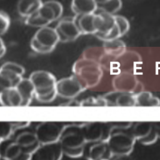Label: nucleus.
Masks as SVG:
<instances>
[{"mask_svg":"<svg viewBox=\"0 0 160 160\" xmlns=\"http://www.w3.org/2000/svg\"><path fill=\"white\" fill-rule=\"evenodd\" d=\"M82 125L71 124L64 126L59 142L64 154L69 158H78L84 155L87 142Z\"/></svg>","mask_w":160,"mask_h":160,"instance_id":"nucleus-1","label":"nucleus"},{"mask_svg":"<svg viewBox=\"0 0 160 160\" xmlns=\"http://www.w3.org/2000/svg\"><path fill=\"white\" fill-rule=\"evenodd\" d=\"M34 89V97L40 102L49 103L58 96L56 77L50 72L38 70L29 77Z\"/></svg>","mask_w":160,"mask_h":160,"instance_id":"nucleus-2","label":"nucleus"},{"mask_svg":"<svg viewBox=\"0 0 160 160\" xmlns=\"http://www.w3.org/2000/svg\"><path fill=\"white\" fill-rule=\"evenodd\" d=\"M72 70L74 75L86 88L96 86L99 83L102 76L100 64L92 59H79L74 63Z\"/></svg>","mask_w":160,"mask_h":160,"instance_id":"nucleus-3","label":"nucleus"},{"mask_svg":"<svg viewBox=\"0 0 160 160\" xmlns=\"http://www.w3.org/2000/svg\"><path fill=\"white\" fill-rule=\"evenodd\" d=\"M59 42L55 28L45 26L40 28L31 40L30 46L36 52L48 54L52 52Z\"/></svg>","mask_w":160,"mask_h":160,"instance_id":"nucleus-4","label":"nucleus"},{"mask_svg":"<svg viewBox=\"0 0 160 160\" xmlns=\"http://www.w3.org/2000/svg\"><path fill=\"white\" fill-rule=\"evenodd\" d=\"M136 141L131 132H127L122 129L112 131L107 141L114 156L130 155L134 149Z\"/></svg>","mask_w":160,"mask_h":160,"instance_id":"nucleus-5","label":"nucleus"},{"mask_svg":"<svg viewBox=\"0 0 160 160\" xmlns=\"http://www.w3.org/2000/svg\"><path fill=\"white\" fill-rule=\"evenodd\" d=\"M24 68L14 62L4 63L0 69L1 89L14 88L24 78Z\"/></svg>","mask_w":160,"mask_h":160,"instance_id":"nucleus-6","label":"nucleus"},{"mask_svg":"<svg viewBox=\"0 0 160 160\" xmlns=\"http://www.w3.org/2000/svg\"><path fill=\"white\" fill-rule=\"evenodd\" d=\"M82 128L87 143L107 141L112 132L111 123L102 122L83 123Z\"/></svg>","mask_w":160,"mask_h":160,"instance_id":"nucleus-7","label":"nucleus"},{"mask_svg":"<svg viewBox=\"0 0 160 160\" xmlns=\"http://www.w3.org/2000/svg\"><path fill=\"white\" fill-rule=\"evenodd\" d=\"M64 126L56 122H42L36 126L34 132L41 144L54 143L59 141Z\"/></svg>","mask_w":160,"mask_h":160,"instance_id":"nucleus-8","label":"nucleus"},{"mask_svg":"<svg viewBox=\"0 0 160 160\" xmlns=\"http://www.w3.org/2000/svg\"><path fill=\"white\" fill-rule=\"evenodd\" d=\"M86 88L74 76L63 78L57 81V94L64 99H73Z\"/></svg>","mask_w":160,"mask_h":160,"instance_id":"nucleus-9","label":"nucleus"},{"mask_svg":"<svg viewBox=\"0 0 160 160\" xmlns=\"http://www.w3.org/2000/svg\"><path fill=\"white\" fill-rule=\"evenodd\" d=\"M59 42H67L76 40L82 35L74 16H66L59 21L56 28Z\"/></svg>","mask_w":160,"mask_h":160,"instance_id":"nucleus-10","label":"nucleus"},{"mask_svg":"<svg viewBox=\"0 0 160 160\" xmlns=\"http://www.w3.org/2000/svg\"><path fill=\"white\" fill-rule=\"evenodd\" d=\"M131 133L136 141L144 146L152 145L159 139L154 122H152L136 123L132 128Z\"/></svg>","mask_w":160,"mask_h":160,"instance_id":"nucleus-11","label":"nucleus"},{"mask_svg":"<svg viewBox=\"0 0 160 160\" xmlns=\"http://www.w3.org/2000/svg\"><path fill=\"white\" fill-rule=\"evenodd\" d=\"M74 18L82 35L95 34L102 24V18L99 13L75 14Z\"/></svg>","mask_w":160,"mask_h":160,"instance_id":"nucleus-12","label":"nucleus"},{"mask_svg":"<svg viewBox=\"0 0 160 160\" xmlns=\"http://www.w3.org/2000/svg\"><path fill=\"white\" fill-rule=\"evenodd\" d=\"M0 154L4 160H31L32 154L23 151L21 147L10 139L0 142Z\"/></svg>","mask_w":160,"mask_h":160,"instance_id":"nucleus-13","label":"nucleus"},{"mask_svg":"<svg viewBox=\"0 0 160 160\" xmlns=\"http://www.w3.org/2000/svg\"><path fill=\"white\" fill-rule=\"evenodd\" d=\"M84 154L88 160H111L114 157L107 141L87 143Z\"/></svg>","mask_w":160,"mask_h":160,"instance_id":"nucleus-14","label":"nucleus"},{"mask_svg":"<svg viewBox=\"0 0 160 160\" xmlns=\"http://www.w3.org/2000/svg\"><path fill=\"white\" fill-rule=\"evenodd\" d=\"M63 155L59 142L41 144L32 153L31 160H61Z\"/></svg>","mask_w":160,"mask_h":160,"instance_id":"nucleus-15","label":"nucleus"},{"mask_svg":"<svg viewBox=\"0 0 160 160\" xmlns=\"http://www.w3.org/2000/svg\"><path fill=\"white\" fill-rule=\"evenodd\" d=\"M140 83L135 76L131 73L123 72L114 78L113 86L116 91L136 94L141 91Z\"/></svg>","mask_w":160,"mask_h":160,"instance_id":"nucleus-16","label":"nucleus"},{"mask_svg":"<svg viewBox=\"0 0 160 160\" xmlns=\"http://www.w3.org/2000/svg\"><path fill=\"white\" fill-rule=\"evenodd\" d=\"M38 12L41 16L51 23L60 18L62 14L63 8L59 2L50 0L43 2Z\"/></svg>","mask_w":160,"mask_h":160,"instance_id":"nucleus-17","label":"nucleus"},{"mask_svg":"<svg viewBox=\"0 0 160 160\" xmlns=\"http://www.w3.org/2000/svg\"><path fill=\"white\" fill-rule=\"evenodd\" d=\"M16 142L21 147L24 151L32 154L41 145L35 132L25 131L18 134Z\"/></svg>","mask_w":160,"mask_h":160,"instance_id":"nucleus-18","label":"nucleus"},{"mask_svg":"<svg viewBox=\"0 0 160 160\" xmlns=\"http://www.w3.org/2000/svg\"><path fill=\"white\" fill-rule=\"evenodd\" d=\"M0 102L4 106H22V98L16 88L1 89Z\"/></svg>","mask_w":160,"mask_h":160,"instance_id":"nucleus-19","label":"nucleus"},{"mask_svg":"<svg viewBox=\"0 0 160 160\" xmlns=\"http://www.w3.org/2000/svg\"><path fill=\"white\" fill-rule=\"evenodd\" d=\"M22 98V106H29L34 97V89L29 78H23L16 87Z\"/></svg>","mask_w":160,"mask_h":160,"instance_id":"nucleus-20","label":"nucleus"},{"mask_svg":"<svg viewBox=\"0 0 160 160\" xmlns=\"http://www.w3.org/2000/svg\"><path fill=\"white\" fill-rule=\"evenodd\" d=\"M42 4L41 0H19L17 11L21 16L25 18L36 12Z\"/></svg>","mask_w":160,"mask_h":160,"instance_id":"nucleus-21","label":"nucleus"},{"mask_svg":"<svg viewBox=\"0 0 160 160\" xmlns=\"http://www.w3.org/2000/svg\"><path fill=\"white\" fill-rule=\"evenodd\" d=\"M71 8L72 12L78 15L94 13L97 11L94 0H72Z\"/></svg>","mask_w":160,"mask_h":160,"instance_id":"nucleus-22","label":"nucleus"},{"mask_svg":"<svg viewBox=\"0 0 160 160\" xmlns=\"http://www.w3.org/2000/svg\"><path fill=\"white\" fill-rule=\"evenodd\" d=\"M136 106H158L160 99L151 92L141 91L135 94Z\"/></svg>","mask_w":160,"mask_h":160,"instance_id":"nucleus-23","label":"nucleus"},{"mask_svg":"<svg viewBox=\"0 0 160 160\" xmlns=\"http://www.w3.org/2000/svg\"><path fill=\"white\" fill-rule=\"evenodd\" d=\"M99 13L102 18V24L99 31L94 34L98 38L108 34L116 25L114 14L105 12H100Z\"/></svg>","mask_w":160,"mask_h":160,"instance_id":"nucleus-24","label":"nucleus"},{"mask_svg":"<svg viewBox=\"0 0 160 160\" xmlns=\"http://www.w3.org/2000/svg\"><path fill=\"white\" fill-rule=\"evenodd\" d=\"M104 50L109 56L119 57L121 56L126 50L125 43L119 39L111 41L104 42Z\"/></svg>","mask_w":160,"mask_h":160,"instance_id":"nucleus-25","label":"nucleus"},{"mask_svg":"<svg viewBox=\"0 0 160 160\" xmlns=\"http://www.w3.org/2000/svg\"><path fill=\"white\" fill-rule=\"evenodd\" d=\"M114 98L112 101L118 106H136L135 94L116 91L113 92Z\"/></svg>","mask_w":160,"mask_h":160,"instance_id":"nucleus-26","label":"nucleus"},{"mask_svg":"<svg viewBox=\"0 0 160 160\" xmlns=\"http://www.w3.org/2000/svg\"><path fill=\"white\" fill-rule=\"evenodd\" d=\"M121 7V0H104L97 4V10L112 14L120 10Z\"/></svg>","mask_w":160,"mask_h":160,"instance_id":"nucleus-27","label":"nucleus"},{"mask_svg":"<svg viewBox=\"0 0 160 160\" xmlns=\"http://www.w3.org/2000/svg\"><path fill=\"white\" fill-rule=\"evenodd\" d=\"M24 23L28 26L39 28L48 26L50 24V22L46 20L42 16H41L38 11L25 18Z\"/></svg>","mask_w":160,"mask_h":160,"instance_id":"nucleus-28","label":"nucleus"},{"mask_svg":"<svg viewBox=\"0 0 160 160\" xmlns=\"http://www.w3.org/2000/svg\"><path fill=\"white\" fill-rule=\"evenodd\" d=\"M14 131V128L12 125L11 122H1L0 142L10 139Z\"/></svg>","mask_w":160,"mask_h":160,"instance_id":"nucleus-29","label":"nucleus"},{"mask_svg":"<svg viewBox=\"0 0 160 160\" xmlns=\"http://www.w3.org/2000/svg\"><path fill=\"white\" fill-rule=\"evenodd\" d=\"M114 18L116 23L118 24L119 28L121 30L122 34L124 36L128 32L130 28V24L128 20L125 17L121 15L114 14Z\"/></svg>","mask_w":160,"mask_h":160,"instance_id":"nucleus-30","label":"nucleus"},{"mask_svg":"<svg viewBox=\"0 0 160 160\" xmlns=\"http://www.w3.org/2000/svg\"><path fill=\"white\" fill-rule=\"evenodd\" d=\"M0 19H1V30H0L1 35H3L8 30L10 26L11 21H10V18L9 15L2 10H1L0 12Z\"/></svg>","mask_w":160,"mask_h":160,"instance_id":"nucleus-31","label":"nucleus"},{"mask_svg":"<svg viewBox=\"0 0 160 160\" xmlns=\"http://www.w3.org/2000/svg\"><path fill=\"white\" fill-rule=\"evenodd\" d=\"M12 125L13 126L14 130L21 129L23 128H26V127L29 126L30 124V122L28 121H22V122H11Z\"/></svg>","mask_w":160,"mask_h":160,"instance_id":"nucleus-32","label":"nucleus"},{"mask_svg":"<svg viewBox=\"0 0 160 160\" xmlns=\"http://www.w3.org/2000/svg\"><path fill=\"white\" fill-rule=\"evenodd\" d=\"M111 160H135L130 155H121L114 156Z\"/></svg>","mask_w":160,"mask_h":160,"instance_id":"nucleus-33","label":"nucleus"},{"mask_svg":"<svg viewBox=\"0 0 160 160\" xmlns=\"http://www.w3.org/2000/svg\"><path fill=\"white\" fill-rule=\"evenodd\" d=\"M6 52V48L5 46V44L3 42V40L1 39V51H0V56L2 58Z\"/></svg>","mask_w":160,"mask_h":160,"instance_id":"nucleus-34","label":"nucleus"},{"mask_svg":"<svg viewBox=\"0 0 160 160\" xmlns=\"http://www.w3.org/2000/svg\"><path fill=\"white\" fill-rule=\"evenodd\" d=\"M154 125H155V128H156V130L158 138L160 139V122H154Z\"/></svg>","mask_w":160,"mask_h":160,"instance_id":"nucleus-35","label":"nucleus"}]
</instances>
